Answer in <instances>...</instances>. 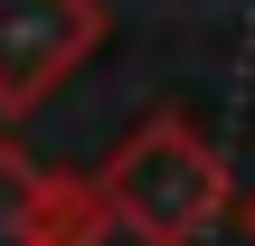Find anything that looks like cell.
<instances>
[{
	"mask_svg": "<svg viewBox=\"0 0 255 246\" xmlns=\"http://www.w3.org/2000/svg\"><path fill=\"white\" fill-rule=\"evenodd\" d=\"M114 228L95 180H38V246H95Z\"/></svg>",
	"mask_w": 255,
	"mask_h": 246,
	"instance_id": "3957f363",
	"label": "cell"
},
{
	"mask_svg": "<svg viewBox=\"0 0 255 246\" xmlns=\"http://www.w3.org/2000/svg\"><path fill=\"white\" fill-rule=\"evenodd\" d=\"M237 218H246V237H255V190H246V199H237Z\"/></svg>",
	"mask_w": 255,
	"mask_h": 246,
	"instance_id": "5b68a950",
	"label": "cell"
},
{
	"mask_svg": "<svg viewBox=\"0 0 255 246\" xmlns=\"http://www.w3.org/2000/svg\"><path fill=\"white\" fill-rule=\"evenodd\" d=\"M38 180H47V171H28V161L0 142V246H38Z\"/></svg>",
	"mask_w": 255,
	"mask_h": 246,
	"instance_id": "277c9868",
	"label": "cell"
},
{
	"mask_svg": "<svg viewBox=\"0 0 255 246\" xmlns=\"http://www.w3.org/2000/svg\"><path fill=\"white\" fill-rule=\"evenodd\" d=\"M104 209H114V228H132L142 246H199L218 218H227V161L199 142V123H180V114H151L114 161H104Z\"/></svg>",
	"mask_w": 255,
	"mask_h": 246,
	"instance_id": "6da1fadb",
	"label": "cell"
},
{
	"mask_svg": "<svg viewBox=\"0 0 255 246\" xmlns=\"http://www.w3.org/2000/svg\"><path fill=\"white\" fill-rule=\"evenodd\" d=\"M104 47L95 0H0V114H28Z\"/></svg>",
	"mask_w": 255,
	"mask_h": 246,
	"instance_id": "7a4b0ae2",
	"label": "cell"
}]
</instances>
